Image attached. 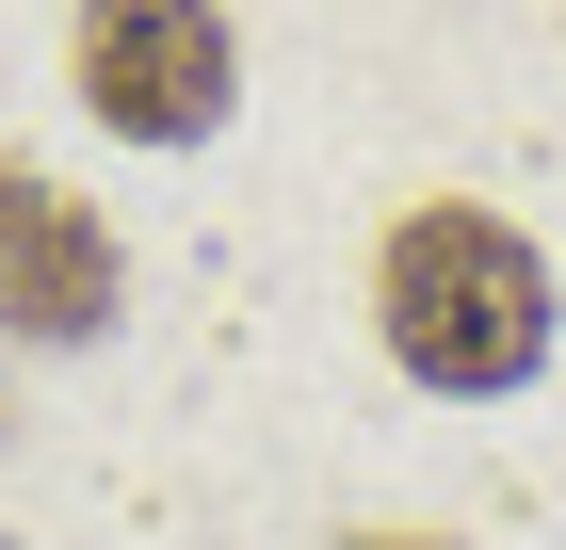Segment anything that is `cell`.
Returning a JSON list of instances; mask_svg holds the SVG:
<instances>
[{
  "mask_svg": "<svg viewBox=\"0 0 566 550\" xmlns=\"http://www.w3.org/2000/svg\"><path fill=\"white\" fill-rule=\"evenodd\" d=\"M114 292H130V259H114V227L65 195V178L0 163V340H33V356H65V340L114 324Z\"/></svg>",
  "mask_w": 566,
  "mask_h": 550,
  "instance_id": "cell-3",
  "label": "cell"
},
{
  "mask_svg": "<svg viewBox=\"0 0 566 550\" xmlns=\"http://www.w3.org/2000/svg\"><path fill=\"white\" fill-rule=\"evenodd\" d=\"M340 550H437V535H340Z\"/></svg>",
  "mask_w": 566,
  "mask_h": 550,
  "instance_id": "cell-4",
  "label": "cell"
},
{
  "mask_svg": "<svg viewBox=\"0 0 566 550\" xmlns=\"http://www.w3.org/2000/svg\"><path fill=\"white\" fill-rule=\"evenodd\" d=\"M65 82L114 146H211L227 97H243V49H227L211 0H82L65 17Z\"/></svg>",
  "mask_w": 566,
  "mask_h": 550,
  "instance_id": "cell-2",
  "label": "cell"
},
{
  "mask_svg": "<svg viewBox=\"0 0 566 550\" xmlns=\"http://www.w3.org/2000/svg\"><path fill=\"white\" fill-rule=\"evenodd\" d=\"M373 324H389V356L421 388L485 405V388H518L551 356V259L502 211H470V195H421L389 227V259H373Z\"/></svg>",
  "mask_w": 566,
  "mask_h": 550,
  "instance_id": "cell-1",
  "label": "cell"
}]
</instances>
